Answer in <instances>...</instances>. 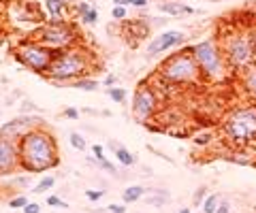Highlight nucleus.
<instances>
[{
	"mask_svg": "<svg viewBox=\"0 0 256 213\" xmlns=\"http://www.w3.org/2000/svg\"><path fill=\"white\" fill-rule=\"evenodd\" d=\"M107 96H109L113 103H124L126 101V90L124 88H116V85H113V88L107 90Z\"/></svg>",
	"mask_w": 256,
	"mask_h": 213,
	"instance_id": "obj_23",
	"label": "nucleus"
},
{
	"mask_svg": "<svg viewBox=\"0 0 256 213\" xmlns=\"http://www.w3.org/2000/svg\"><path fill=\"white\" fill-rule=\"evenodd\" d=\"M207 198V188L205 186H201V188H196V192H194V196H192V203L196 205V207H201L203 205V201Z\"/></svg>",
	"mask_w": 256,
	"mask_h": 213,
	"instance_id": "obj_29",
	"label": "nucleus"
},
{
	"mask_svg": "<svg viewBox=\"0 0 256 213\" xmlns=\"http://www.w3.org/2000/svg\"><path fill=\"white\" fill-rule=\"evenodd\" d=\"M158 111V94L152 88V83H139V88L134 90L132 96V117L137 119V124L147 126L149 119L156 115Z\"/></svg>",
	"mask_w": 256,
	"mask_h": 213,
	"instance_id": "obj_9",
	"label": "nucleus"
},
{
	"mask_svg": "<svg viewBox=\"0 0 256 213\" xmlns=\"http://www.w3.org/2000/svg\"><path fill=\"white\" fill-rule=\"evenodd\" d=\"M116 4H122V6H126V0H113Z\"/></svg>",
	"mask_w": 256,
	"mask_h": 213,
	"instance_id": "obj_41",
	"label": "nucleus"
},
{
	"mask_svg": "<svg viewBox=\"0 0 256 213\" xmlns=\"http://www.w3.org/2000/svg\"><path fill=\"white\" fill-rule=\"evenodd\" d=\"M124 24V34H130L134 41H143L149 34V24L143 19H132V21H122Z\"/></svg>",
	"mask_w": 256,
	"mask_h": 213,
	"instance_id": "obj_13",
	"label": "nucleus"
},
{
	"mask_svg": "<svg viewBox=\"0 0 256 213\" xmlns=\"http://www.w3.org/2000/svg\"><path fill=\"white\" fill-rule=\"evenodd\" d=\"M156 75L175 85H192L203 81L198 64L194 60V55H192V45H186L182 52H175L173 55H169L158 66Z\"/></svg>",
	"mask_w": 256,
	"mask_h": 213,
	"instance_id": "obj_4",
	"label": "nucleus"
},
{
	"mask_svg": "<svg viewBox=\"0 0 256 213\" xmlns=\"http://www.w3.org/2000/svg\"><path fill=\"white\" fill-rule=\"evenodd\" d=\"M26 205H28L26 194H17V196H13L11 201H9V207H11V209H24Z\"/></svg>",
	"mask_w": 256,
	"mask_h": 213,
	"instance_id": "obj_27",
	"label": "nucleus"
},
{
	"mask_svg": "<svg viewBox=\"0 0 256 213\" xmlns=\"http://www.w3.org/2000/svg\"><path fill=\"white\" fill-rule=\"evenodd\" d=\"M113 83H116V75H107L105 77V85L107 88H113Z\"/></svg>",
	"mask_w": 256,
	"mask_h": 213,
	"instance_id": "obj_40",
	"label": "nucleus"
},
{
	"mask_svg": "<svg viewBox=\"0 0 256 213\" xmlns=\"http://www.w3.org/2000/svg\"><path fill=\"white\" fill-rule=\"evenodd\" d=\"M218 43H220V49H222V53H224V60L231 68L241 73L244 68L256 64L250 32L248 30H231V32H226Z\"/></svg>",
	"mask_w": 256,
	"mask_h": 213,
	"instance_id": "obj_7",
	"label": "nucleus"
},
{
	"mask_svg": "<svg viewBox=\"0 0 256 213\" xmlns=\"http://www.w3.org/2000/svg\"><path fill=\"white\" fill-rule=\"evenodd\" d=\"M220 132L235 149H246L256 143V105H239L220 122Z\"/></svg>",
	"mask_w": 256,
	"mask_h": 213,
	"instance_id": "obj_2",
	"label": "nucleus"
},
{
	"mask_svg": "<svg viewBox=\"0 0 256 213\" xmlns=\"http://www.w3.org/2000/svg\"><path fill=\"white\" fill-rule=\"evenodd\" d=\"M111 17L116 21H124L128 17V9H126V6H122V4H116L111 9Z\"/></svg>",
	"mask_w": 256,
	"mask_h": 213,
	"instance_id": "obj_25",
	"label": "nucleus"
},
{
	"mask_svg": "<svg viewBox=\"0 0 256 213\" xmlns=\"http://www.w3.org/2000/svg\"><path fill=\"white\" fill-rule=\"evenodd\" d=\"M32 39L49 47L52 52H64V49L77 47L79 32L73 28V24H68V19H47L32 32Z\"/></svg>",
	"mask_w": 256,
	"mask_h": 213,
	"instance_id": "obj_6",
	"label": "nucleus"
},
{
	"mask_svg": "<svg viewBox=\"0 0 256 213\" xmlns=\"http://www.w3.org/2000/svg\"><path fill=\"white\" fill-rule=\"evenodd\" d=\"M105 196V192L103 190H85V198H88V201H101V198Z\"/></svg>",
	"mask_w": 256,
	"mask_h": 213,
	"instance_id": "obj_33",
	"label": "nucleus"
},
{
	"mask_svg": "<svg viewBox=\"0 0 256 213\" xmlns=\"http://www.w3.org/2000/svg\"><path fill=\"white\" fill-rule=\"evenodd\" d=\"M216 213H231V203H226V201H220V205H218Z\"/></svg>",
	"mask_w": 256,
	"mask_h": 213,
	"instance_id": "obj_37",
	"label": "nucleus"
},
{
	"mask_svg": "<svg viewBox=\"0 0 256 213\" xmlns=\"http://www.w3.org/2000/svg\"><path fill=\"white\" fill-rule=\"evenodd\" d=\"M92 152H94V162L96 164H101V162H105V152H103V145H92Z\"/></svg>",
	"mask_w": 256,
	"mask_h": 213,
	"instance_id": "obj_32",
	"label": "nucleus"
},
{
	"mask_svg": "<svg viewBox=\"0 0 256 213\" xmlns=\"http://www.w3.org/2000/svg\"><path fill=\"white\" fill-rule=\"evenodd\" d=\"M180 213H192L190 209H180Z\"/></svg>",
	"mask_w": 256,
	"mask_h": 213,
	"instance_id": "obj_42",
	"label": "nucleus"
},
{
	"mask_svg": "<svg viewBox=\"0 0 256 213\" xmlns=\"http://www.w3.org/2000/svg\"><path fill=\"white\" fill-rule=\"evenodd\" d=\"M81 21H83V24H88V26H94L96 21H98V11H96V6H92V9L81 17Z\"/></svg>",
	"mask_w": 256,
	"mask_h": 213,
	"instance_id": "obj_30",
	"label": "nucleus"
},
{
	"mask_svg": "<svg viewBox=\"0 0 256 213\" xmlns=\"http://www.w3.org/2000/svg\"><path fill=\"white\" fill-rule=\"evenodd\" d=\"M62 2H66V4H70V2H75V0H62Z\"/></svg>",
	"mask_w": 256,
	"mask_h": 213,
	"instance_id": "obj_43",
	"label": "nucleus"
},
{
	"mask_svg": "<svg viewBox=\"0 0 256 213\" xmlns=\"http://www.w3.org/2000/svg\"><path fill=\"white\" fill-rule=\"evenodd\" d=\"M241 85H244L246 94L256 103V64L241 70Z\"/></svg>",
	"mask_w": 256,
	"mask_h": 213,
	"instance_id": "obj_14",
	"label": "nucleus"
},
{
	"mask_svg": "<svg viewBox=\"0 0 256 213\" xmlns=\"http://www.w3.org/2000/svg\"><path fill=\"white\" fill-rule=\"evenodd\" d=\"M66 2L62 0H45V9L49 13V19H66Z\"/></svg>",
	"mask_w": 256,
	"mask_h": 213,
	"instance_id": "obj_16",
	"label": "nucleus"
},
{
	"mask_svg": "<svg viewBox=\"0 0 256 213\" xmlns=\"http://www.w3.org/2000/svg\"><path fill=\"white\" fill-rule=\"evenodd\" d=\"M145 188L143 186H128L124 192H122V201L126 203V205H130V203H137V201H141V198L145 196Z\"/></svg>",
	"mask_w": 256,
	"mask_h": 213,
	"instance_id": "obj_18",
	"label": "nucleus"
},
{
	"mask_svg": "<svg viewBox=\"0 0 256 213\" xmlns=\"http://www.w3.org/2000/svg\"><path fill=\"white\" fill-rule=\"evenodd\" d=\"M13 55L17 58L19 64L30 68L32 73L47 77V70L52 66L56 52H52V49L45 45H41V43H37L34 39H26V41L17 43V47L13 49Z\"/></svg>",
	"mask_w": 256,
	"mask_h": 213,
	"instance_id": "obj_8",
	"label": "nucleus"
},
{
	"mask_svg": "<svg viewBox=\"0 0 256 213\" xmlns=\"http://www.w3.org/2000/svg\"><path fill=\"white\" fill-rule=\"evenodd\" d=\"M186 43V34L180 32V30H167V32H160L156 39H152L147 43V55H160L169 52L173 47H180Z\"/></svg>",
	"mask_w": 256,
	"mask_h": 213,
	"instance_id": "obj_10",
	"label": "nucleus"
},
{
	"mask_svg": "<svg viewBox=\"0 0 256 213\" xmlns=\"http://www.w3.org/2000/svg\"><path fill=\"white\" fill-rule=\"evenodd\" d=\"M24 213H41V205L39 203H28L24 207Z\"/></svg>",
	"mask_w": 256,
	"mask_h": 213,
	"instance_id": "obj_36",
	"label": "nucleus"
},
{
	"mask_svg": "<svg viewBox=\"0 0 256 213\" xmlns=\"http://www.w3.org/2000/svg\"><path fill=\"white\" fill-rule=\"evenodd\" d=\"M218 205H220V196L218 194H207V198L203 201V213H216L218 209Z\"/></svg>",
	"mask_w": 256,
	"mask_h": 213,
	"instance_id": "obj_21",
	"label": "nucleus"
},
{
	"mask_svg": "<svg viewBox=\"0 0 256 213\" xmlns=\"http://www.w3.org/2000/svg\"><path fill=\"white\" fill-rule=\"evenodd\" d=\"M9 186L28 188V186H30V175H17V177H13V179L9 181Z\"/></svg>",
	"mask_w": 256,
	"mask_h": 213,
	"instance_id": "obj_28",
	"label": "nucleus"
},
{
	"mask_svg": "<svg viewBox=\"0 0 256 213\" xmlns=\"http://www.w3.org/2000/svg\"><path fill=\"white\" fill-rule=\"evenodd\" d=\"M0 43H2V39H0Z\"/></svg>",
	"mask_w": 256,
	"mask_h": 213,
	"instance_id": "obj_44",
	"label": "nucleus"
},
{
	"mask_svg": "<svg viewBox=\"0 0 256 213\" xmlns=\"http://www.w3.org/2000/svg\"><path fill=\"white\" fill-rule=\"evenodd\" d=\"M92 6H94L92 2H85V0H81V2H77V4H75V13H77V15H79V19H81L85 13L92 9Z\"/></svg>",
	"mask_w": 256,
	"mask_h": 213,
	"instance_id": "obj_31",
	"label": "nucleus"
},
{
	"mask_svg": "<svg viewBox=\"0 0 256 213\" xmlns=\"http://www.w3.org/2000/svg\"><path fill=\"white\" fill-rule=\"evenodd\" d=\"M62 115L66 119H77V117H79V111H77L75 106H66V109L62 111Z\"/></svg>",
	"mask_w": 256,
	"mask_h": 213,
	"instance_id": "obj_35",
	"label": "nucleus"
},
{
	"mask_svg": "<svg viewBox=\"0 0 256 213\" xmlns=\"http://www.w3.org/2000/svg\"><path fill=\"white\" fill-rule=\"evenodd\" d=\"M17 152L19 168H24L26 173H45L60 162L56 137L41 126H34L17 141Z\"/></svg>",
	"mask_w": 256,
	"mask_h": 213,
	"instance_id": "obj_1",
	"label": "nucleus"
},
{
	"mask_svg": "<svg viewBox=\"0 0 256 213\" xmlns=\"http://www.w3.org/2000/svg\"><path fill=\"white\" fill-rule=\"evenodd\" d=\"M211 141H213V132H203V134H194L192 143H194L196 147H205V145H209Z\"/></svg>",
	"mask_w": 256,
	"mask_h": 213,
	"instance_id": "obj_24",
	"label": "nucleus"
},
{
	"mask_svg": "<svg viewBox=\"0 0 256 213\" xmlns=\"http://www.w3.org/2000/svg\"><path fill=\"white\" fill-rule=\"evenodd\" d=\"M70 145H73L77 152H83V149L88 147V143L83 141V137L81 134H77V132H70Z\"/></svg>",
	"mask_w": 256,
	"mask_h": 213,
	"instance_id": "obj_26",
	"label": "nucleus"
},
{
	"mask_svg": "<svg viewBox=\"0 0 256 213\" xmlns=\"http://www.w3.org/2000/svg\"><path fill=\"white\" fill-rule=\"evenodd\" d=\"M192 55L198 64V70L203 75V81H224L229 79L231 66L224 60V53L220 49V43L216 39H203L192 45Z\"/></svg>",
	"mask_w": 256,
	"mask_h": 213,
	"instance_id": "obj_5",
	"label": "nucleus"
},
{
	"mask_svg": "<svg viewBox=\"0 0 256 213\" xmlns=\"http://www.w3.org/2000/svg\"><path fill=\"white\" fill-rule=\"evenodd\" d=\"M111 145V149H113V154H116V158H118V162L120 164H124V166H132L134 162H137V158L128 152L126 147H122V145H118V143H109Z\"/></svg>",
	"mask_w": 256,
	"mask_h": 213,
	"instance_id": "obj_17",
	"label": "nucleus"
},
{
	"mask_svg": "<svg viewBox=\"0 0 256 213\" xmlns=\"http://www.w3.org/2000/svg\"><path fill=\"white\" fill-rule=\"evenodd\" d=\"M98 83L96 79H92V77H81V79H77V81H73V88L75 90H83V92H94V90H98Z\"/></svg>",
	"mask_w": 256,
	"mask_h": 213,
	"instance_id": "obj_19",
	"label": "nucleus"
},
{
	"mask_svg": "<svg viewBox=\"0 0 256 213\" xmlns=\"http://www.w3.org/2000/svg\"><path fill=\"white\" fill-rule=\"evenodd\" d=\"M47 205H49V207H62V209L68 207V205L64 203V201H60L58 196H49V198H47Z\"/></svg>",
	"mask_w": 256,
	"mask_h": 213,
	"instance_id": "obj_34",
	"label": "nucleus"
},
{
	"mask_svg": "<svg viewBox=\"0 0 256 213\" xmlns=\"http://www.w3.org/2000/svg\"><path fill=\"white\" fill-rule=\"evenodd\" d=\"M34 126H41V119H39V117L19 115V117H15V119H11V122H6V124L0 126V137L19 141L28 130H32Z\"/></svg>",
	"mask_w": 256,
	"mask_h": 213,
	"instance_id": "obj_11",
	"label": "nucleus"
},
{
	"mask_svg": "<svg viewBox=\"0 0 256 213\" xmlns=\"http://www.w3.org/2000/svg\"><path fill=\"white\" fill-rule=\"evenodd\" d=\"M92 66L90 53L79 45L56 52L54 62L47 70V79L54 83H73L81 77H88V70Z\"/></svg>",
	"mask_w": 256,
	"mask_h": 213,
	"instance_id": "obj_3",
	"label": "nucleus"
},
{
	"mask_svg": "<svg viewBox=\"0 0 256 213\" xmlns=\"http://www.w3.org/2000/svg\"><path fill=\"white\" fill-rule=\"evenodd\" d=\"M158 11H160V13H167V15H173V17L190 15V13H194V9H192V6L182 4V2H160V4H158Z\"/></svg>",
	"mask_w": 256,
	"mask_h": 213,
	"instance_id": "obj_15",
	"label": "nucleus"
},
{
	"mask_svg": "<svg viewBox=\"0 0 256 213\" xmlns=\"http://www.w3.org/2000/svg\"><path fill=\"white\" fill-rule=\"evenodd\" d=\"M171 201V196L167 194L165 190H156V196H145V203L147 205H154V207H162L165 203Z\"/></svg>",
	"mask_w": 256,
	"mask_h": 213,
	"instance_id": "obj_20",
	"label": "nucleus"
},
{
	"mask_svg": "<svg viewBox=\"0 0 256 213\" xmlns=\"http://www.w3.org/2000/svg\"><path fill=\"white\" fill-rule=\"evenodd\" d=\"M137 6V9H143V6H147V0H126V6Z\"/></svg>",
	"mask_w": 256,
	"mask_h": 213,
	"instance_id": "obj_38",
	"label": "nucleus"
},
{
	"mask_svg": "<svg viewBox=\"0 0 256 213\" xmlns=\"http://www.w3.org/2000/svg\"><path fill=\"white\" fill-rule=\"evenodd\" d=\"M107 211H109V213H126V207H124V205H109Z\"/></svg>",
	"mask_w": 256,
	"mask_h": 213,
	"instance_id": "obj_39",
	"label": "nucleus"
},
{
	"mask_svg": "<svg viewBox=\"0 0 256 213\" xmlns=\"http://www.w3.org/2000/svg\"><path fill=\"white\" fill-rule=\"evenodd\" d=\"M15 168H19L17 141L0 137V175H6Z\"/></svg>",
	"mask_w": 256,
	"mask_h": 213,
	"instance_id": "obj_12",
	"label": "nucleus"
},
{
	"mask_svg": "<svg viewBox=\"0 0 256 213\" xmlns=\"http://www.w3.org/2000/svg\"><path fill=\"white\" fill-rule=\"evenodd\" d=\"M56 186V179H54V177L52 175H47V177H43V179L37 183V186H34V194H43V192H47L49 188H54Z\"/></svg>",
	"mask_w": 256,
	"mask_h": 213,
	"instance_id": "obj_22",
	"label": "nucleus"
}]
</instances>
